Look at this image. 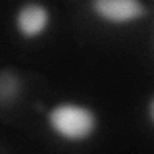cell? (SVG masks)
Here are the masks:
<instances>
[{
  "instance_id": "6da1fadb",
  "label": "cell",
  "mask_w": 154,
  "mask_h": 154,
  "mask_svg": "<svg viewBox=\"0 0 154 154\" xmlns=\"http://www.w3.org/2000/svg\"><path fill=\"white\" fill-rule=\"evenodd\" d=\"M45 119L48 131L66 144H85L93 141L100 127L96 108L81 100H60L48 106Z\"/></svg>"
},
{
  "instance_id": "277c9868",
  "label": "cell",
  "mask_w": 154,
  "mask_h": 154,
  "mask_svg": "<svg viewBox=\"0 0 154 154\" xmlns=\"http://www.w3.org/2000/svg\"><path fill=\"white\" fill-rule=\"evenodd\" d=\"M146 119H148V123L154 127V94L148 98V102H146Z\"/></svg>"
},
{
  "instance_id": "3957f363",
  "label": "cell",
  "mask_w": 154,
  "mask_h": 154,
  "mask_svg": "<svg viewBox=\"0 0 154 154\" xmlns=\"http://www.w3.org/2000/svg\"><path fill=\"white\" fill-rule=\"evenodd\" d=\"M14 27L25 41L42 38L52 27V10L42 2H25L14 14Z\"/></svg>"
},
{
  "instance_id": "7a4b0ae2",
  "label": "cell",
  "mask_w": 154,
  "mask_h": 154,
  "mask_svg": "<svg viewBox=\"0 0 154 154\" xmlns=\"http://www.w3.org/2000/svg\"><path fill=\"white\" fill-rule=\"evenodd\" d=\"M89 10L96 19L108 25H133L148 17V6L143 0H93Z\"/></svg>"
}]
</instances>
